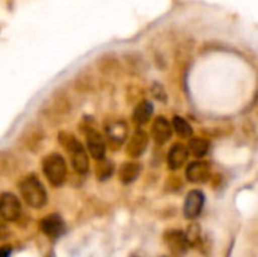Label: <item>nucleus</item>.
I'll use <instances>...</instances> for the list:
<instances>
[{"label":"nucleus","instance_id":"nucleus-2","mask_svg":"<svg viewBox=\"0 0 258 257\" xmlns=\"http://www.w3.org/2000/svg\"><path fill=\"white\" fill-rule=\"evenodd\" d=\"M18 189H20V194L23 197V201L29 208H32V209H41V208H44L47 204L48 195H47V191H45L44 185L38 179V176H35V174L26 176L20 182Z\"/></svg>","mask_w":258,"mask_h":257},{"label":"nucleus","instance_id":"nucleus-18","mask_svg":"<svg viewBox=\"0 0 258 257\" xmlns=\"http://www.w3.org/2000/svg\"><path fill=\"white\" fill-rule=\"evenodd\" d=\"M113 171H115V165L112 161L103 158L100 161H97V165H95V176L100 182H104V180H109L112 176H113Z\"/></svg>","mask_w":258,"mask_h":257},{"label":"nucleus","instance_id":"nucleus-14","mask_svg":"<svg viewBox=\"0 0 258 257\" xmlns=\"http://www.w3.org/2000/svg\"><path fill=\"white\" fill-rule=\"evenodd\" d=\"M141 171H142V165L136 161H128V162H124L121 167H119V171H118V177H119V182L124 183V185H130L133 182L138 180V177L141 176Z\"/></svg>","mask_w":258,"mask_h":257},{"label":"nucleus","instance_id":"nucleus-4","mask_svg":"<svg viewBox=\"0 0 258 257\" xmlns=\"http://www.w3.org/2000/svg\"><path fill=\"white\" fill-rule=\"evenodd\" d=\"M162 241L169 253L174 257H184L190 251V244L184 230L180 229H168L162 235Z\"/></svg>","mask_w":258,"mask_h":257},{"label":"nucleus","instance_id":"nucleus-9","mask_svg":"<svg viewBox=\"0 0 258 257\" xmlns=\"http://www.w3.org/2000/svg\"><path fill=\"white\" fill-rule=\"evenodd\" d=\"M39 229L47 238L54 241V239H59L65 233V223L57 214H51L41 220Z\"/></svg>","mask_w":258,"mask_h":257},{"label":"nucleus","instance_id":"nucleus-12","mask_svg":"<svg viewBox=\"0 0 258 257\" xmlns=\"http://www.w3.org/2000/svg\"><path fill=\"white\" fill-rule=\"evenodd\" d=\"M189 148L187 145L181 144V142H175L171 145L169 151H168V156H166V164H168V168L171 171H177L180 170L181 167H184V164L187 162L189 159Z\"/></svg>","mask_w":258,"mask_h":257},{"label":"nucleus","instance_id":"nucleus-19","mask_svg":"<svg viewBox=\"0 0 258 257\" xmlns=\"http://www.w3.org/2000/svg\"><path fill=\"white\" fill-rule=\"evenodd\" d=\"M151 91H153V95H154L156 100H159V101H166V92H165V89L162 88V85L154 83V86L151 88Z\"/></svg>","mask_w":258,"mask_h":257},{"label":"nucleus","instance_id":"nucleus-1","mask_svg":"<svg viewBox=\"0 0 258 257\" xmlns=\"http://www.w3.org/2000/svg\"><path fill=\"white\" fill-rule=\"evenodd\" d=\"M57 139L67 150L74 171L79 174H86L89 171V156H88V151L85 150V147L82 145V142L76 136H73L67 132H60Z\"/></svg>","mask_w":258,"mask_h":257},{"label":"nucleus","instance_id":"nucleus-13","mask_svg":"<svg viewBox=\"0 0 258 257\" xmlns=\"http://www.w3.org/2000/svg\"><path fill=\"white\" fill-rule=\"evenodd\" d=\"M172 124L168 118L165 117H157L153 121L151 126V136L154 139V142L157 145H163L165 142H168L172 136Z\"/></svg>","mask_w":258,"mask_h":257},{"label":"nucleus","instance_id":"nucleus-15","mask_svg":"<svg viewBox=\"0 0 258 257\" xmlns=\"http://www.w3.org/2000/svg\"><path fill=\"white\" fill-rule=\"evenodd\" d=\"M153 111H154V108H153V103H151V101H148V100L139 101V103L135 106V111H133V115H132L133 123H135L138 127L145 126V124L150 121V118H151V115H153Z\"/></svg>","mask_w":258,"mask_h":257},{"label":"nucleus","instance_id":"nucleus-17","mask_svg":"<svg viewBox=\"0 0 258 257\" xmlns=\"http://www.w3.org/2000/svg\"><path fill=\"white\" fill-rule=\"evenodd\" d=\"M171 124H172V129H174V132L177 133V136H180V138H183V139H190V138H192L194 129H192L190 123H189L186 118H183V117H180V115H175V117L172 118Z\"/></svg>","mask_w":258,"mask_h":257},{"label":"nucleus","instance_id":"nucleus-20","mask_svg":"<svg viewBox=\"0 0 258 257\" xmlns=\"http://www.w3.org/2000/svg\"><path fill=\"white\" fill-rule=\"evenodd\" d=\"M11 254H12V247L11 245L0 247V257H11Z\"/></svg>","mask_w":258,"mask_h":257},{"label":"nucleus","instance_id":"nucleus-16","mask_svg":"<svg viewBox=\"0 0 258 257\" xmlns=\"http://www.w3.org/2000/svg\"><path fill=\"white\" fill-rule=\"evenodd\" d=\"M187 148H189V153L197 158V159H203L209 150H210V141L206 139V138H201V136H192L189 139V144H187Z\"/></svg>","mask_w":258,"mask_h":257},{"label":"nucleus","instance_id":"nucleus-7","mask_svg":"<svg viewBox=\"0 0 258 257\" xmlns=\"http://www.w3.org/2000/svg\"><path fill=\"white\" fill-rule=\"evenodd\" d=\"M210 177H212L210 164L203 159H197L186 167V179L190 183H206L210 180Z\"/></svg>","mask_w":258,"mask_h":257},{"label":"nucleus","instance_id":"nucleus-3","mask_svg":"<svg viewBox=\"0 0 258 257\" xmlns=\"http://www.w3.org/2000/svg\"><path fill=\"white\" fill-rule=\"evenodd\" d=\"M42 171H44V176L47 177L48 183L54 188L62 186L68 176L67 162H65L63 156L59 153H50L48 156L44 158Z\"/></svg>","mask_w":258,"mask_h":257},{"label":"nucleus","instance_id":"nucleus-21","mask_svg":"<svg viewBox=\"0 0 258 257\" xmlns=\"http://www.w3.org/2000/svg\"><path fill=\"white\" fill-rule=\"evenodd\" d=\"M47 257H56V256H54V254L51 253V254H48V256H47Z\"/></svg>","mask_w":258,"mask_h":257},{"label":"nucleus","instance_id":"nucleus-22","mask_svg":"<svg viewBox=\"0 0 258 257\" xmlns=\"http://www.w3.org/2000/svg\"><path fill=\"white\" fill-rule=\"evenodd\" d=\"M163 257H166V256H163Z\"/></svg>","mask_w":258,"mask_h":257},{"label":"nucleus","instance_id":"nucleus-10","mask_svg":"<svg viewBox=\"0 0 258 257\" xmlns=\"http://www.w3.org/2000/svg\"><path fill=\"white\" fill-rule=\"evenodd\" d=\"M128 135V126L125 121L118 120L106 126V138H107V145L112 148H118L124 144Z\"/></svg>","mask_w":258,"mask_h":257},{"label":"nucleus","instance_id":"nucleus-11","mask_svg":"<svg viewBox=\"0 0 258 257\" xmlns=\"http://www.w3.org/2000/svg\"><path fill=\"white\" fill-rule=\"evenodd\" d=\"M86 148L95 161H100V159L106 158L107 142L100 132L89 129V130H86Z\"/></svg>","mask_w":258,"mask_h":257},{"label":"nucleus","instance_id":"nucleus-8","mask_svg":"<svg viewBox=\"0 0 258 257\" xmlns=\"http://www.w3.org/2000/svg\"><path fill=\"white\" fill-rule=\"evenodd\" d=\"M148 142H150V136L148 133L144 130V129H138L130 141L127 142V147H125V153L130 159H139L148 148Z\"/></svg>","mask_w":258,"mask_h":257},{"label":"nucleus","instance_id":"nucleus-6","mask_svg":"<svg viewBox=\"0 0 258 257\" xmlns=\"http://www.w3.org/2000/svg\"><path fill=\"white\" fill-rule=\"evenodd\" d=\"M21 217V203L12 192H3L0 195V218L9 223L17 221Z\"/></svg>","mask_w":258,"mask_h":257},{"label":"nucleus","instance_id":"nucleus-5","mask_svg":"<svg viewBox=\"0 0 258 257\" xmlns=\"http://www.w3.org/2000/svg\"><path fill=\"white\" fill-rule=\"evenodd\" d=\"M206 206V194L201 189H192L187 192L184 203H183V215L186 220L194 221L197 220Z\"/></svg>","mask_w":258,"mask_h":257}]
</instances>
